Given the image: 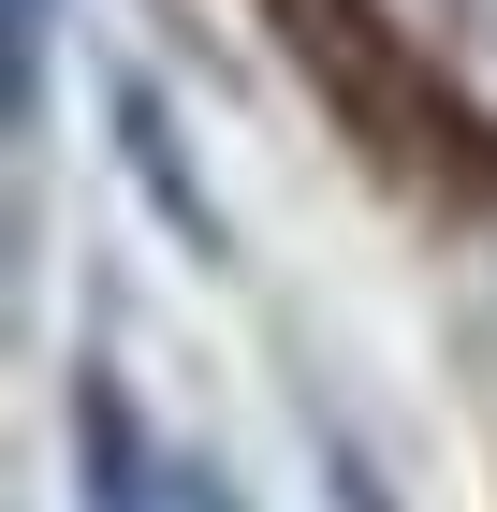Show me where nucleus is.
I'll use <instances>...</instances> for the list:
<instances>
[{
	"label": "nucleus",
	"instance_id": "obj_1",
	"mask_svg": "<svg viewBox=\"0 0 497 512\" xmlns=\"http://www.w3.org/2000/svg\"><path fill=\"white\" fill-rule=\"evenodd\" d=\"M117 161L147 176V205H161L191 249H220V205H205V176L176 161V118H161V88H117Z\"/></svg>",
	"mask_w": 497,
	"mask_h": 512
},
{
	"label": "nucleus",
	"instance_id": "obj_2",
	"mask_svg": "<svg viewBox=\"0 0 497 512\" xmlns=\"http://www.w3.org/2000/svg\"><path fill=\"white\" fill-rule=\"evenodd\" d=\"M74 425H88V512H147V469H132V410H117V381H74Z\"/></svg>",
	"mask_w": 497,
	"mask_h": 512
},
{
	"label": "nucleus",
	"instance_id": "obj_3",
	"mask_svg": "<svg viewBox=\"0 0 497 512\" xmlns=\"http://www.w3.org/2000/svg\"><path fill=\"white\" fill-rule=\"evenodd\" d=\"M44 30H59V0H15V88L44 74Z\"/></svg>",
	"mask_w": 497,
	"mask_h": 512
},
{
	"label": "nucleus",
	"instance_id": "obj_4",
	"mask_svg": "<svg viewBox=\"0 0 497 512\" xmlns=\"http://www.w3.org/2000/svg\"><path fill=\"white\" fill-rule=\"evenodd\" d=\"M176 512H234V483H220V469L191 454V469H176Z\"/></svg>",
	"mask_w": 497,
	"mask_h": 512
}]
</instances>
